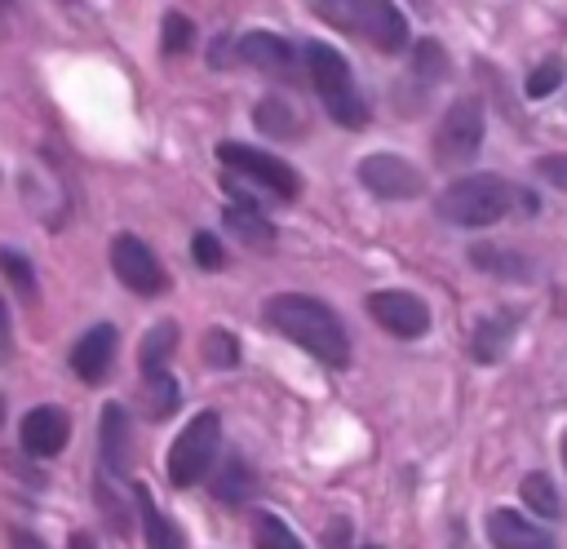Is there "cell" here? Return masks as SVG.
Returning a JSON list of instances; mask_svg holds the SVG:
<instances>
[{
    "label": "cell",
    "instance_id": "cell-1",
    "mask_svg": "<svg viewBox=\"0 0 567 549\" xmlns=\"http://www.w3.org/2000/svg\"><path fill=\"white\" fill-rule=\"evenodd\" d=\"M266 323H270L275 332H284L288 341H297L306 354H315V359L328 363V367H346V363H350L346 328H341V319H337L319 297L279 292V297L266 301Z\"/></svg>",
    "mask_w": 567,
    "mask_h": 549
},
{
    "label": "cell",
    "instance_id": "cell-2",
    "mask_svg": "<svg viewBox=\"0 0 567 549\" xmlns=\"http://www.w3.org/2000/svg\"><path fill=\"white\" fill-rule=\"evenodd\" d=\"M514 199H523V195L505 177H496V173H470V177H456L439 195V217L452 221V226L478 230V226L501 221L514 208Z\"/></svg>",
    "mask_w": 567,
    "mask_h": 549
},
{
    "label": "cell",
    "instance_id": "cell-3",
    "mask_svg": "<svg viewBox=\"0 0 567 549\" xmlns=\"http://www.w3.org/2000/svg\"><path fill=\"white\" fill-rule=\"evenodd\" d=\"M306 71L315 80V93L323 102V111L341 124V128H363L368 124V102L350 75V62L332 49V44H306Z\"/></svg>",
    "mask_w": 567,
    "mask_h": 549
},
{
    "label": "cell",
    "instance_id": "cell-4",
    "mask_svg": "<svg viewBox=\"0 0 567 549\" xmlns=\"http://www.w3.org/2000/svg\"><path fill=\"white\" fill-rule=\"evenodd\" d=\"M217 443H221V416L217 412H195L186 421V429L177 434V443L168 447V483L173 487L204 483V474L213 469Z\"/></svg>",
    "mask_w": 567,
    "mask_h": 549
},
{
    "label": "cell",
    "instance_id": "cell-5",
    "mask_svg": "<svg viewBox=\"0 0 567 549\" xmlns=\"http://www.w3.org/2000/svg\"><path fill=\"white\" fill-rule=\"evenodd\" d=\"M221 164H226V173H235V177H244V182H252V186H261L266 195H275V199H297V190H301V182H297V173L284 164V159H275V155H266V151H252V146H244V142H221Z\"/></svg>",
    "mask_w": 567,
    "mask_h": 549
},
{
    "label": "cell",
    "instance_id": "cell-6",
    "mask_svg": "<svg viewBox=\"0 0 567 549\" xmlns=\"http://www.w3.org/2000/svg\"><path fill=\"white\" fill-rule=\"evenodd\" d=\"M483 102L478 97H456L443 111V124L434 133V155L439 164H470L483 146Z\"/></svg>",
    "mask_w": 567,
    "mask_h": 549
},
{
    "label": "cell",
    "instance_id": "cell-7",
    "mask_svg": "<svg viewBox=\"0 0 567 549\" xmlns=\"http://www.w3.org/2000/svg\"><path fill=\"white\" fill-rule=\"evenodd\" d=\"M359 182L377 195V199H412L425 190V177L416 173V164H408L403 155L377 151L359 159Z\"/></svg>",
    "mask_w": 567,
    "mask_h": 549
},
{
    "label": "cell",
    "instance_id": "cell-8",
    "mask_svg": "<svg viewBox=\"0 0 567 549\" xmlns=\"http://www.w3.org/2000/svg\"><path fill=\"white\" fill-rule=\"evenodd\" d=\"M111 266H115L120 283L133 288V292H142V297H155V292L168 288V274H164L159 257H155L137 235H115V244H111Z\"/></svg>",
    "mask_w": 567,
    "mask_h": 549
},
{
    "label": "cell",
    "instance_id": "cell-9",
    "mask_svg": "<svg viewBox=\"0 0 567 549\" xmlns=\"http://www.w3.org/2000/svg\"><path fill=\"white\" fill-rule=\"evenodd\" d=\"M368 314H372L390 336H403V341L425 336V328H430L425 301H421L416 292H403V288H381V292H372V297H368Z\"/></svg>",
    "mask_w": 567,
    "mask_h": 549
},
{
    "label": "cell",
    "instance_id": "cell-10",
    "mask_svg": "<svg viewBox=\"0 0 567 549\" xmlns=\"http://www.w3.org/2000/svg\"><path fill=\"white\" fill-rule=\"evenodd\" d=\"M354 35L381 53H399L408 49V18L394 0H354Z\"/></svg>",
    "mask_w": 567,
    "mask_h": 549
},
{
    "label": "cell",
    "instance_id": "cell-11",
    "mask_svg": "<svg viewBox=\"0 0 567 549\" xmlns=\"http://www.w3.org/2000/svg\"><path fill=\"white\" fill-rule=\"evenodd\" d=\"M111 359H115V328H111V323L89 328V332H84V336L71 345V372H75L84 385L106 381Z\"/></svg>",
    "mask_w": 567,
    "mask_h": 549
},
{
    "label": "cell",
    "instance_id": "cell-12",
    "mask_svg": "<svg viewBox=\"0 0 567 549\" xmlns=\"http://www.w3.org/2000/svg\"><path fill=\"white\" fill-rule=\"evenodd\" d=\"M66 434H71L66 412L53 407V403L31 407L27 421H22V447H27L31 456H58V452L66 447Z\"/></svg>",
    "mask_w": 567,
    "mask_h": 549
},
{
    "label": "cell",
    "instance_id": "cell-13",
    "mask_svg": "<svg viewBox=\"0 0 567 549\" xmlns=\"http://www.w3.org/2000/svg\"><path fill=\"white\" fill-rule=\"evenodd\" d=\"M239 58L266 75H292L297 71V58H292V44L284 35H270V31H248L239 44Z\"/></svg>",
    "mask_w": 567,
    "mask_h": 549
},
{
    "label": "cell",
    "instance_id": "cell-14",
    "mask_svg": "<svg viewBox=\"0 0 567 549\" xmlns=\"http://www.w3.org/2000/svg\"><path fill=\"white\" fill-rule=\"evenodd\" d=\"M487 540L496 549H554L549 531H540L536 522L518 518L514 509H492L487 514Z\"/></svg>",
    "mask_w": 567,
    "mask_h": 549
},
{
    "label": "cell",
    "instance_id": "cell-15",
    "mask_svg": "<svg viewBox=\"0 0 567 549\" xmlns=\"http://www.w3.org/2000/svg\"><path fill=\"white\" fill-rule=\"evenodd\" d=\"M97 447H102V469L106 474H124L128 469V412L120 403H106L102 407Z\"/></svg>",
    "mask_w": 567,
    "mask_h": 549
},
{
    "label": "cell",
    "instance_id": "cell-16",
    "mask_svg": "<svg viewBox=\"0 0 567 549\" xmlns=\"http://www.w3.org/2000/svg\"><path fill=\"white\" fill-rule=\"evenodd\" d=\"M509 341H514V319H509V314H487V319L474 323L470 354H474L478 363H496V359H505Z\"/></svg>",
    "mask_w": 567,
    "mask_h": 549
},
{
    "label": "cell",
    "instance_id": "cell-17",
    "mask_svg": "<svg viewBox=\"0 0 567 549\" xmlns=\"http://www.w3.org/2000/svg\"><path fill=\"white\" fill-rule=\"evenodd\" d=\"M142 376H146V381H142L146 416H151V421L173 416V412H177V403H182V385H177V376H173L168 367H159V372H142Z\"/></svg>",
    "mask_w": 567,
    "mask_h": 549
},
{
    "label": "cell",
    "instance_id": "cell-18",
    "mask_svg": "<svg viewBox=\"0 0 567 549\" xmlns=\"http://www.w3.org/2000/svg\"><path fill=\"white\" fill-rule=\"evenodd\" d=\"M470 261L478 270H487V274H501V279H532V261L509 252V248H496V244H474Z\"/></svg>",
    "mask_w": 567,
    "mask_h": 549
},
{
    "label": "cell",
    "instance_id": "cell-19",
    "mask_svg": "<svg viewBox=\"0 0 567 549\" xmlns=\"http://www.w3.org/2000/svg\"><path fill=\"white\" fill-rule=\"evenodd\" d=\"M133 496H137V505H142V527H146V549H182V536H177V527L155 509V500H151V491L137 483L133 487Z\"/></svg>",
    "mask_w": 567,
    "mask_h": 549
},
{
    "label": "cell",
    "instance_id": "cell-20",
    "mask_svg": "<svg viewBox=\"0 0 567 549\" xmlns=\"http://www.w3.org/2000/svg\"><path fill=\"white\" fill-rule=\"evenodd\" d=\"M226 226H230L244 244H257V248H270V244H275V226L261 217V208L230 204V208H226Z\"/></svg>",
    "mask_w": 567,
    "mask_h": 549
},
{
    "label": "cell",
    "instance_id": "cell-21",
    "mask_svg": "<svg viewBox=\"0 0 567 549\" xmlns=\"http://www.w3.org/2000/svg\"><path fill=\"white\" fill-rule=\"evenodd\" d=\"M252 120H257V128L270 133V137H297V133H301V120H297V111H292L284 97H261L257 111H252Z\"/></svg>",
    "mask_w": 567,
    "mask_h": 549
},
{
    "label": "cell",
    "instance_id": "cell-22",
    "mask_svg": "<svg viewBox=\"0 0 567 549\" xmlns=\"http://www.w3.org/2000/svg\"><path fill=\"white\" fill-rule=\"evenodd\" d=\"M177 350V323L173 319H164V323H155L146 336H142V350H137V363H142V372H159L164 363H168V354Z\"/></svg>",
    "mask_w": 567,
    "mask_h": 549
},
{
    "label": "cell",
    "instance_id": "cell-23",
    "mask_svg": "<svg viewBox=\"0 0 567 549\" xmlns=\"http://www.w3.org/2000/svg\"><path fill=\"white\" fill-rule=\"evenodd\" d=\"M518 491H523L527 509H536L540 518H563V496H558V487L549 483V474H527Z\"/></svg>",
    "mask_w": 567,
    "mask_h": 549
},
{
    "label": "cell",
    "instance_id": "cell-24",
    "mask_svg": "<svg viewBox=\"0 0 567 549\" xmlns=\"http://www.w3.org/2000/svg\"><path fill=\"white\" fill-rule=\"evenodd\" d=\"M252 549H306V545L284 527V518L257 514V518H252Z\"/></svg>",
    "mask_w": 567,
    "mask_h": 549
},
{
    "label": "cell",
    "instance_id": "cell-25",
    "mask_svg": "<svg viewBox=\"0 0 567 549\" xmlns=\"http://www.w3.org/2000/svg\"><path fill=\"white\" fill-rule=\"evenodd\" d=\"M213 491H217V500L239 505V500L252 491V469H248L244 460H226V469L213 478Z\"/></svg>",
    "mask_w": 567,
    "mask_h": 549
},
{
    "label": "cell",
    "instance_id": "cell-26",
    "mask_svg": "<svg viewBox=\"0 0 567 549\" xmlns=\"http://www.w3.org/2000/svg\"><path fill=\"white\" fill-rule=\"evenodd\" d=\"M412 71H416L421 84L443 80V75H447V53H443V44H439V40H416V49H412Z\"/></svg>",
    "mask_w": 567,
    "mask_h": 549
},
{
    "label": "cell",
    "instance_id": "cell-27",
    "mask_svg": "<svg viewBox=\"0 0 567 549\" xmlns=\"http://www.w3.org/2000/svg\"><path fill=\"white\" fill-rule=\"evenodd\" d=\"M195 40V27L186 13H164V27H159V49L173 58V53H186Z\"/></svg>",
    "mask_w": 567,
    "mask_h": 549
},
{
    "label": "cell",
    "instance_id": "cell-28",
    "mask_svg": "<svg viewBox=\"0 0 567 549\" xmlns=\"http://www.w3.org/2000/svg\"><path fill=\"white\" fill-rule=\"evenodd\" d=\"M0 270H4V279H9L22 297H35V270H31V261H27L18 248H0Z\"/></svg>",
    "mask_w": 567,
    "mask_h": 549
},
{
    "label": "cell",
    "instance_id": "cell-29",
    "mask_svg": "<svg viewBox=\"0 0 567 549\" xmlns=\"http://www.w3.org/2000/svg\"><path fill=\"white\" fill-rule=\"evenodd\" d=\"M204 359H208L213 367H235V363H239V341H235L226 328H213V332L204 336Z\"/></svg>",
    "mask_w": 567,
    "mask_h": 549
},
{
    "label": "cell",
    "instance_id": "cell-30",
    "mask_svg": "<svg viewBox=\"0 0 567 549\" xmlns=\"http://www.w3.org/2000/svg\"><path fill=\"white\" fill-rule=\"evenodd\" d=\"M563 75H567V62H563V58L540 62V66L527 75V97H549V93L563 84Z\"/></svg>",
    "mask_w": 567,
    "mask_h": 549
},
{
    "label": "cell",
    "instance_id": "cell-31",
    "mask_svg": "<svg viewBox=\"0 0 567 549\" xmlns=\"http://www.w3.org/2000/svg\"><path fill=\"white\" fill-rule=\"evenodd\" d=\"M310 9L323 22H332L337 31H350L354 35V0H310Z\"/></svg>",
    "mask_w": 567,
    "mask_h": 549
},
{
    "label": "cell",
    "instance_id": "cell-32",
    "mask_svg": "<svg viewBox=\"0 0 567 549\" xmlns=\"http://www.w3.org/2000/svg\"><path fill=\"white\" fill-rule=\"evenodd\" d=\"M190 257H195L204 270H217V266L226 261V252H221V239H217V235H208V230H199V235L190 239Z\"/></svg>",
    "mask_w": 567,
    "mask_h": 549
},
{
    "label": "cell",
    "instance_id": "cell-33",
    "mask_svg": "<svg viewBox=\"0 0 567 549\" xmlns=\"http://www.w3.org/2000/svg\"><path fill=\"white\" fill-rule=\"evenodd\" d=\"M536 173H540L549 186L567 190V155H545V159H536Z\"/></svg>",
    "mask_w": 567,
    "mask_h": 549
},
{
    "label": "cell",
    "instance_id": "cell-34",
    "mask_svg": "<svg viewBox=\"0 0 567 549\" xmlns=\"http://www.w3.org/2000/svg\"><path fill=\"white\" fill-rule=\"evenodd\" d=\"M9 545H13V549H49L40 536H31V531H22V527L9 531Z\"/></svg>",
    "mask_w": 567,
    "mask_h": 549
},
{
    "label": "cell",
    "instance_id": "cell-35",
    "mask_svg": "<svg viewBox=\"0 0 567 549\" xmlns=\"http://www.w3.org/2000/svg\"><path fill=\"white\" fill-rule=\"evenodd\" d=\"M328 549H346V522H332V531H328Z\"/></svg>",
    "mask_w": 567,
    "mask_h": 549
},
{
    "label": "cell",
    "instance_id": "cell-36",
    "mask_svg": "<svg viewBox=\"0 0 567 549\" xmlns=\"http://www.w3.org/2000/svg\"><path fill=\"white\" fill-rule=\"evenodd\" d=\"M71 549H97V545H93L89 531H75V536H71Z\"/></svg>",
    "mask_w": 567,
    "mask_h": 549
},
{
    "label": "cell",
    "instance_id": "cell-37",
    "mask_svg": "<svg viewBox=\"0 0 567 549\" xmlns=\"http://www.w3.org/2000/svg\"><path fill=\"white\" fill-rule=\"evenodd\" d=\"M9 341V314H4V305H0V345Z\"/></svg>",
    "mask_w": 567,
    "mask_h": 549
},
{
    "label": "cell",
    "instance_id": "cell-38",
    "mask_svg": "<svg viewBox=\"0 0 567 549\" xmlns=\"http://www.w3.org/2000/svg\"><path fill=\"white\" fill-rule=\"evenodd\" d=\"M563 460H567V429H563Z\"/></svg>",
    "mask_w": 567,
    "mask_h": 549
},
{
    "label": "cell",
    "instance_id": "cell-39",
    "mask_svg": "<svg viewBox=\"0 0 567 549\" xmlns=\"http://www.w3.org/2000/svg\"><path fill=\"white\" fill-rule=\"evenodd\" d=\"M363 549H381V545H363Z\"/></svg>",
    "mask_w": 567,
    "mask_h": 549
},
{
    "label": "cell",
    "instance_id": "cell-40",
    "mask_svg": "<svg viewBox=\"0 0 567 549\" xmlns=\"http://www.w3.org/2000/svg\"><path fill=\"white\" fill-rule=\"evenodd\" d=\"M0 416H4V403H0Z\"/></svg>",
    "mask_w": 567,
    "mask_h": 549
},
{
    "label": "cell",
    "instance_id": "cell-41",
    "mask_svg": "<svg viewBox=\"0 0 567 549\" xmlns=\"http://www.w3.org/2000/svg\"><path fill=\"white\" fill-rule=\"evenodd\" d=\"M4 4H9V0H0V9H4Z\"/></svg>",
    "mask_w": 567,
    "mask_h": 549
}]
</instances>
